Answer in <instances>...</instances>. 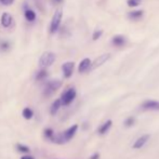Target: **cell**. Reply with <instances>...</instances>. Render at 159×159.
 <instances>
[{
    "label": "cell",
    "mask_w": 159,
    "mask_h": 159,
    "mask_svg": "<svg viewBox=\"0 0 159 159\" xmlns=\"http://www.w3.org/2000/svg\"><path fill=\"white\" fill-rule=\"evenodd\" d=\"M149 140V135L148 134H145V135H142L141 138H139L138 140L134 142L133 144V148L134 149H139V148H142L145 144L147 143V141Z\"/></svg>",
    "instance_id": "cell-11"
},
{
    "label": "cell",
    "mask_w": 159,
    "mask_h": 159,
    "mask_svg": "<svg viewBox=\"0 0 159 159\" xmlns=\"http://www.w3.org/2000/svg\"><path fill=\"white\" fill-rule=\"evenodd\" d=\"M111 57V54H108V53H106V54H103L101 55V57H98V59L95 60L94 62L92 63V66H91V69H94V68H98V67H100L101 65H103L105 63V62L107 61V60Z\"/></svg>",
    "instance_id": "cell-10"
},
{
    "label": "cell",
    "mask_w": 159,
    "mask_h": 159,
    "mask_svg": "<svg viewBox=\"0 0 159 159\" xmlns=\"http://www.w3.org/2000/svg\"><path fill=\"white\" fill-rule=\"evenodd\" d=\"M44 134H46V136L49 139V140H51L53 142V139H54V133H53V131L51 129H47L46 131H44Z\"/></svg>",
    "instance_id": "cell-21"
},
{
    "label": "cell",
    "mask_w": 159,
    "mask_h": 159,
    "mask_svg": "<svg viewBox=\"0 0 159 159\" xmlns=\"http://www.w3.org/2000/svg\"><path fill=\"white\" fill-rule=\"evenodd\" d=\"M0 22H1V25L3 26L4 28H9L12 26L13 24V17L12 15L10 14V13L8 12H3L1 15V20H0Z\"/></svg>",
    "instance_id": "cell-7"
},
{
    "label": "cell",
    "mask_w": 159,
    "mask_h": 159,
    "mask_svg": "<svg viewBox=\"0 0 159 159\" xmlns=\"http://www.w3.org/2000/svg\"><path fill=\"white\" fill-rule=\"evenodd\" d=\"M142 0H127V4L131 8H134V7H138L141 4Z\"/></svg>",
    "instance_id": "cell-19"
},
{
    "label": "cell",
    "mask_w": 159,
    "mask_h": 159,
    "mask_svg": "<svg viewBox=\"0 0 159 159\" xmlns=\"http://www.w3.org/2000/svg\"><path fill=\"white\" fill-rule=\"evenodd\" d=\"M62 1H63V0H53V2H54V3H57V4L61 3Z\"/></svg>",
    "instance_id": "cell-28"
},
{
    "label": "cell",
    "mask_w": 159,
    "mask_h": 159,
    "mask_svg": "<svg viewBox=\"0 0 159 159\" xmlns=\"http://www.w3.org/2000/svg\"><path fill=\"white\" fill-rule=\"evenodd\" d=\"M76 98V90L74 88H69L68 90H66L65 92L62 94L61 98V102L62 105H69Z\"/></svg>",
    "instance_id": "cell-4"
},
{
    "label": "cell",
    "mask_w": 159,
    "mask_h": 159,
    "mask_svg": "<svg viewBox=\"0 0 159 159\" xmlns=\"http://www.w3.org/2000/svg\"><path fill=\"white\" fill-rule=\"evenodd\" d=\"M33 111L30 108H28V107H26V108H24L23 111V117L26 118V119H30V118H33Z\"/></svg>",
    "instance_id": "cell-18"
},
{
    "label": "cell",
    "mask_w": 159,
    "mask_h": 159,
    "mask_svg": "<svg viewBox=\"0 0 159 159\" xmlns=\"http://www.w3.org/2000/svg\"><path fill=\"white\" fill-rule=\"evenodd\" d=\"M111 120H107L106 122H104V124L100 127V129H98V133L105 134L109 129H111Z\"/></svg>",
    "instance_id": "cell-15"
},
{
    "label": "cell",
    "mask_w": 159,
    "mask_h": 159,
    "mask_svg": "<svg viewBox=\"0 0 159 159\" xmlns=\"http://www.w3.org/2000/svg\"><path fill=\"white\" fill-rule=\"evenodd\" d=\"M134 122H135V118L134 117H128L126 119V121H125V127H127V128L132 127L134 125Z\"/></svg>",
    "instance_id": "cell-20"
},
{
    "label": "cell",
    "mask_w": 159,
    "mask_h": 159,
    "mask_svg": "<svg viewBox=\"0 0 159 159\" xmlns=\"http://www.w3.org/2000/svg\"><path fill=\"white\" fill-rule=\"evenodd\" d=\"M0 48H1V50H8L9 49V43L8 42H2L1 44H0Z\"/></svg>",
    "instance_id": "cell-25"
},
{
    "label": "cell",
    "mask_w": 159,
    "mask_h": 159,
    "mask_svg": "<svg viewBox=\"0 0 159 159\" xmlns=\"http://www.w3.org/2000/svg\"><path fill=\"white\" fill-rule=\"evenodd\" d=\"M62 19H63V11H62V9H57L54 12V15H53L52 20H51L50 27H49L50 34H55L59 30L60 26H61V23H62Z\"/></svg>",
    "instance_id": "cell-1"
},
{
    "label": "cell",
    "mask_w": 159,
    "mask_h": 159,
    "mask_svg": "<svg viewBox=\"0 0 159 159\" xmlns=\"http://www.w3.org/2000/svg\"><path fill=\"white\" fill-rule=\"evenodd\" d=\"M61 105H62L61 100H55L54 102H53V104H52V106H51V108H50L51 114H52V115H55V114L57 113V111L60 109V107H61Z\"/></svg>",
    "instance_id": "cell-16"
},
{
    "label": "cell",
    "mask_w": 159,
    "mask_h": 159,
    "mask_svg": "<svg viewBox=\"0 0 159 159\" xmlns=\"http://www.w3.org/2000/svg\"><path fill=\"white\" fill-rule=\"evenodd\" d=\"M74 68H75V63L74 62H66L62 65V71H63V75L65 78L71 77L74 73Z\"/></svg>",
    "instance_id": "cell-5"
},
{
    "label": "cell",
    "mask_w": 159,
    "mask_h": 159,
    "mask_svg": "<svg viewBox=\"0 0 159 159\" xmlns=\"http://www.w3.org/2000/svg\"><path fill=\"white\" fill-rule=\"evenodd\" d=\"M77 129H78V126L77 125H74V126H71L69 129H67L66 131L63 133V138L65 140V142H68L69 140H71V139L74 138V135L76 134V132H77Z\"/></svg>",
    "instance_id": "cell-9"
},
{
    "label": "cell",
    "mask_w": 159,
    "mask_h": 159,
    "mask_svg": "<svg viewBox=\"0 0 159 159\" xmlns=\"http://www.w3.org/2000/svg\"><path fill=\"white\" fill-rule=\"evenodd\" d=\"M98 157H100V154H94V155H92L91 156V158L90 159H98Z\"/></svg>",
    "instance_id": "cell-26"
},
{
    "label": "cell",
    "mask_w": 159,
    "mask_h": 159,
    "mask_svg": "<svg viewBox=\"0 0 159 159\" xmlns=\"http://www.w3.org/2000/svg\"><path fill=\"white\" fill-rule=\"evenodd\" d=\"M55 62V54L53 52H44L41 57H39L38 65L41 69H46L50 67L51 65Z\"/></svg>",
    "instance_id": "cell-2"
},
{
    "label": "cell",
    "mask_w": 159,
    "mask_h": 159,
    "mask_svg": "<svg viewBox=\"0 0 159 159\" xmlns=\"http://www.w3.org/2000/svg\"><path fill=\"white\" fill-rule=\"evenodd\" d=\"M21 159H34V158L32 157V156H23Z\"/></svg>",
    "instance_id": "cell-27"
},
{
    "label": "cell",
    "mask_w": 159,
    "mask_h": 159,
    "mask_svg": "<svg viewBox=\"0 0 159 159\" xmlns=\"http://www.w3.org/2000/svg\"><path fill=\"white\" fill-rule=\"evenodd\" d=\"M102 35H103V30H95V32L93 33V35H92V39H93V40H98V39H100L101 36H102Z\"/></svg>",
    "instance_id": "cell-22"
},
{
    "label": "cell",
    "mask_w": 159,
    "mask_h": 159,
    "mask_svg": "<svg viewBox=\"0 0 159 159\" xmlns=\"http://www.w3.org/2000/svg\"><path fill=\"white\" fill-rule=\"evenodd\" d=\"M91 66H92V63H91V60L86 57L81 62L79 63V66H78V71L80 74H84L86 71H88L89 69H91Z\"/></svg>",
    "instance_id": "cell-8"
},
{
    "label": "cell",
    "mask_w": 159,
    "mask_h": 159,
    "mask_svg": "<svg viewBox=\"0 0 159 159\" xmlns=\"http://www.w3.org/2000/svg\"><path fill=\"white\" fill-rule=\"evenodd\" d=\"M143 12L142 10H135V11H132V12H129L128 13V17L132 21H138V20H141L143 17Z\"/></svg>",
    "instance_id": "cell-13"
},
{
    "label": "cell",
    "mask_w": 159,
    "mask_h": 159,
    "mask_svg": "<svg viewBox=\"0 0 159 159\" xmlns=\"http://www.w3.org/2000/svg\"><path fill=\"white\" fill-rule=\"evenodd\" d=\"M142 108L146 111H159V102L154 100H147L143 102Z\"/></svg>",
    "instance_id": "cell-6"
},
{
    "label": "cell",
    "mask_w": 159,
    "mask_h": 159,
    "mask_svg": "<svg viewBox=\"0 0 159 159\" xmlns=\"http://www.w3.org/2000/svg\"><path fill=\"white\" fill-rule=\"evenodd\" d=\"M17 149L22 153H28L30 152V148L27 146H24V145H21V144H17Z\"/></svg>",
    "instance_id": "cell-23"
},
{
    "label": "cell",
    "mask_w": 159,
    "mask_h": 159,
    "mask_svg": "<svg viewBox=\"0 0 159 159\" xmlns=\"http://www.w3.org/2000/svg\"><path fill=\"white\" fill-rule=\"evenodd\" d=\"M14 2V0H0V3L3 6H11Z\"/></svg>",
    "instance_id": "cell-24"
},
{
    "label": "cell",
    "mask_w": 159,
    "mask_h": 159,
    "mask_svg": "<svg viewBox=\"0 0 159 159\" xmlns=\"http://www.w3.org/2000/svg\"><path fill=\"white\" fill-rule=\"evenodd\" d=\"M24 16L27 20L28 22H34L36 20V13L33 9H25V12H24Z\"/></svg>",
    "instance_id": "cell-14"
},
{
    "label": "cell",
    "mask_w": 159,
    "mask_h": 159,
    "mask_svg": "<svg viewBox=\"0 0 159 159\" xmlns=\"http://www.w3.org/2000/svg\"><path fill=\"white\" fill-rule=\"evenodd\" d=\"M47 76H48V73H47L46 69H41L36 75V80H43L44 78H47Z\"/></svg>",
    "instance_id": "cell-17"
},
{
    "label": "cell",
    "mask_w": 159,
    "mask_h": 159,
    "mask_svg": "<svg viewBox=\"0 0 159 159\" xmlns=\"http://www.w3.org/2000/svg\"><path fill=\"white\" fill-rule=\"evenodd\" d=\"M111 43L114 47H117V48H121L126 44V38L121 35H116L115 37L111 39Z\"/></svg>",
    "instance_id": "cell-12"
},
{
    "label": "cell",
    "mask_w": 159,
    "mask_h": 159,
    "mask_svg": "<svg viewBox=\"0 0 159 159\" xmlns=\"http://www.w3.org/2000/svg\"><path fill=\"white\" fill-rule=\"evenodd\" d=\"M62 86V81L57 79L50 80L49 82H47L43 89V95L44 96H51L53 93H55L57 91V89H60Z\"/></svg>",
    "instance_id": "cell-3"
}]
</instances>
